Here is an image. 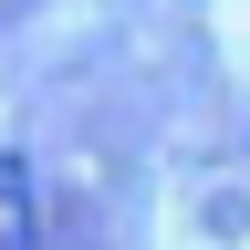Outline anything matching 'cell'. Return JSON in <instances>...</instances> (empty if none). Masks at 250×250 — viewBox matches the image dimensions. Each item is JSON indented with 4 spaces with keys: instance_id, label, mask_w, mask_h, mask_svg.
Instances as JSON below:
<instances>
[{
    "instance_id": "obj_1",
    "label": "cell",
    "mask_w": 250,
    "mask_h": 250,
    "mask_svg": "<svg viewBox=\"0 0 250 250\" xmlns=\"http://www.w3.org/2000/svg\"><path fill=\"white\" fill-rule=\"evenodd\" d=\"M0 250H42V167L0 146Z\"/></svg>"
}]
</instances>
